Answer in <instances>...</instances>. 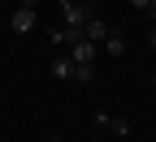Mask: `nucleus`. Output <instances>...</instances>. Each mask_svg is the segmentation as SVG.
Wrapping results in <instances>:
<instances>
[{
	"label": "nucleus",
	"mask_w": 156,
	"mask_h": 142,
	"mask_svg": "<svg viewBox=\"0 0 156 142\" xmlns=\"http://www.w3.org/2000/svg\"><path fill=\"white\" fill-rule=\"evenodd\" d=\"M56 5H61V13H65V30L83 35V26L91 22V9L87 5H74V0H56Z\"/></svg>",
	"instance_id": "nucleus-1"
},
{
	"label": "nucleus",
	"mask_w": 156,
	"mask_h": 142,
	"mask_svg": "<svg viewBox=\"0 0 156 142\" xmlns=\"http://www.w3.org/2000/svg\"><path fill=\"white\" fill-rule=\"evenodd\" d=\"M69 60H74V65H95V43L78 35L74 43H69Z\"/></svg>",
	"instance_id": "nucleus-2"
},
{
	"label": "nucleus",
	"mask_w": 156,
	"mask_h": 142,
	"mask_svg": "<svg viewBox=\"0 0 156 142\" xmlns=\"http://www.w3.org/2000/svg\"><path fill=\"white\" fill-rule=\"evenodd\" d=\"M17 35H26V30H35V5H22V9H17L13 13V22H9Z\"/></svg>",
	"instance_id": "nucleus-3"
},
{
	"label": "nucleus",
	"mask_w": 156,
	"mask_h": 142,
	"mask_svg": "<svg viewBox=\"0 0 156 142\" xmlns=\"http://www.w3.org/2000/svg\"><path fill=\"white\" fill-rule=\"evenodd\" d=\"M52 78H56V82H74V60L69 56H56L52 60Z\"/></svg>",
	"instance_id": "nucleus-4"
},
{
	"label": "nucleus",
	"mask_w": 156,
	"mask_h": 142,
	"mask_svg": "<svg viewBox=\"0 0 156 142\" xmlns=\"http://www.w3.org/2000/svg\"><path fill=\"white\" fill-rule=\"evenodd\" d=\"M83 39H91V43H104V39H108V26L100 22V17H91V22L83 26Z\"/></svg>",
	"instance_id": "nucleus-5"
},
{
	"label": "nucleus",
	"mask_w": 156,
	"mask_h": 142,
	"mask_svg": "<svg viewBox=\"0 0 156 142\" xmlns=\"http://www.w3.org/2000/svg\"><path fill=\"white\" fill-rule=\"evenodd\" d=\"M104 52L117 60V56H126V39L122 35H117V30H108V39H104Z\"/></svg>",
	"instance_id": "nucleus-6"
},
{
	"label": "nucleus",
	"mask_w": 156,
	"mask_h": 142,
	"mask_svg": "<svg viewBox=\"0 0 156 142\" xmlns=\"http://www.w3.org/2000/svg\"><path fill=\"white\" fill-rule=\"evenodd\" d=\"M108 129H113L117 138H126V134H130V121H126V116H108Z\"/></svg>",
	"instance_id": "nucleus-7"
},
{
	"label": "nucleus",
	"mask_w": 156,
	"mask_h": 142,
	"mask_svg": "<svg viewBox=\"0 0 156 142\" xmlns=\"http://www.w3.org/2000/svg\"><path fill=\"white\" fill-rule=\"evenodd\" d=\"M48 39H52V43H56V48H65V43H74V39H78V35H74V30H65V26H61V30H52V35H48Z\"/></svg>",
	"instance_id": "nucleus-8"
},
{
	"label": "nucleus",
	"mask_w": 156,
	"mask_h": 142,
	"mask_svg": "<svg viewBox=\"0 0 156 142\" xmlns=\"http://www.w3.org/2000/svg\"><path fill=\"white\" fill-rule=\"evenodd\" d=\"M91 78H95V65H74V82H91Z\"/></svg>",
	"instance_id": "nucleus-9"
},
{
	"label": "nucleus",
	"mask_w": 156,
	"mask_h": 142,
	"mask_svg": "<svg viewBox=\"0 0 156 142\" xmlns=\"http://www.w3.org/2000/svg\"><path fill=\"white\" fill-rule=\"evenodd\" d=\"M130 5H134V9H147V0H130Z\"/></svg>",
	"instance_id": "nucleus-10"
},
{
	"label": "nucleus",
	"mask_w": 156,
	"mask_h": 142,
	"mask_svg": "<svg viewBox=\"0 0 156 142\" xmlns=\"http://www.w3.org/2000/svg\"><path fill=\"white\" fill-rule=\"evenodd\" d=\"M147 13H152V17H156V0H147Z\"/></svg>",
	"instance_id": "nucleus-11"
},
{
	"label": "nucleus",
	"mask_w": 156,
	"mask_h": 142,
	"mask_svg": "<svg viewBox=\"0 0 156 142\" xmlns=\"http://www.w3.org/2000/svg\"><path fill=\"white\" fill-rule=\"evenodd\" d=\"M147 43H152V48H156V30H152V35H147Z\"/></svg>",
	"instance_id": "nucleus-12"
},
{
	"label": "nucleus",
	"mask_w": 156,
	"mask_h": 142,
	"mask_svg": "<svg viewBox=\"0 0 156 142\" xmlns=\"http://www.w3.org/2000/svg\"><path fill=\"white\" fill-rule=\"evenodd\" d=\"M83 5H87V9H91V5H100V0H83Z\"/></svg>",
	"instance_id": "nucleus-13"
},
{
	"label": "nucleus",
	"mask_w": 156,
	"mask_h": 142,
	"mask_svg": "<svg viewBox=\"0 0 156 142\" xmlns=\"http://www.w3.org/2000/svg\"><path fill=\"white\" fill-rule=\"evenodd\" d=\"M152 138H156V134H152Z\"/></svg>",
	"instance_id": "nucleus-14"
},
{
	"label": "nucleus",
	"mask_w": 156,
	"mask_h": 142,
	"mask_svg": "<svg viewBox=\"0 0 156 142\" xmlns=\"http://www.w3.org/2000/svg\"><path fill=\"white\" fill-rule=\"evenodd\" d=\"M152 78H156V73H152Z\"/></svg>",
	"instance_id": "nucleus-15"
}]
</instances>
